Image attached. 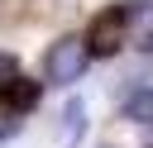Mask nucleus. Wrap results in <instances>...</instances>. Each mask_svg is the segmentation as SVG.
<instances>
[{
    "instance_id": "f257e3e1",
    "label": "nucleus",
    "mask_w": 153,
    "mask_h": 148,
    "mask_svg": "<svg viewBox=\"0 0 153 148\" xmlns=\"http://www.w3.org/2000/svg\"><path fill=\"white\" fill-rule=\"evenodd\" d=\"M148 0H124V5H105L96 19H91V29L81 33V43H86V53L91 57H115L120 48H124V38H129V19L143 10Z\"/></svg>"
},
{
    "instance_id": "f03ea898",
    "label": "nucleus",
    "mask_w": 153,
    "mask_h": 148,
    "mask_svg": "<svg viewBox=\"0 0 153 148\" xmlns=\"http://www.w3.org/2000/svg\"><path fill=\"white\" fill-rule=\"evenodd\" d=\"M86 67H91V53H86V43H81L76 33H62V38L43 53V81H48V86H76V81L86 76Z\"/></svg>"
},
{
    "instance_id": "7ed1b4c3",
    "label": "nucleus",
    "mask_w": 153,
    "mask_h": 148,
    "mask_svg": "<svg viewBox=\"0 0 153 148\" xmlns=\"http://www.w3.org/2000/svg\"><path fill=\"white\" fill-rule=\"evenodd\" d=\"M38 100H43V81H33L24 72L0 81V110L5 115H29V110H38Z\"/></svg>"
},
{
    "instance_id": "20e7f679",
    "label": "nucleus",
    "mask_w": 153,
    "mask_h": 148,
    "mask_svg": "<svg viewBox=\"0 0 153 148\" xmlns=\"http://www.w3.org/2000/svg\"><path fill=\"white\" fill-rule=\"evenodd\" d=\"M86 138V105L81 100H67L62 105V119H57V148H76Z\"/></svg>"
},
{
    "instance_id": "39448f33",
    "label": "nucleus",
    "mask_w": 153,
    "mask_h": 148,
    "mask_svg": "<svg viewBox=\"0 0 153 148\" xmlns=\"http://www.w3.org/2000/svg\"><path fill=\"white\" fill-rule=\"evenodd\" d=\"M120 115L129 119V124H153V86H139V91H129L124 95V105H120Z\"/></svg>"
},
{
    "instance_id": "423d86ee",
    "label": "nucleus",
    "mask_w": 153,
    "mask_h": 148,
    "mask_svg": "<svg viewBox=\"0 0 153 148\" xmlns=\"http://www.w3.org/2000/svg\"><path fill=\"white\" fill-rule=\"evenodd\" d=\"M19 72V62H14V53H0V81H10Z\"/></svg>"
},
{
    "instance_id": "0eeeda50",
    "label": "nucleus",
    "mask_w": 153,
    "mask_h": 148,
    "mask_svg": "<svg viewBox=\"0 0 153 148\" xmlns=\"http://www.w3.org/2000/svg\"><path fill=\"white\" fill-rule=\"evenodd\" d=\"M100 148H115V143H100Z\"/></svg>"
}]
</instances>
